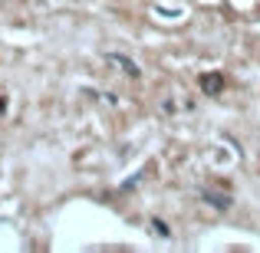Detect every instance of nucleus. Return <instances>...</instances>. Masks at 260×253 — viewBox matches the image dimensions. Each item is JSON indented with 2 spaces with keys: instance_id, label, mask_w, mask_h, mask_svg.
<instances>
[]
</instances>
